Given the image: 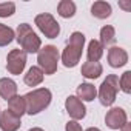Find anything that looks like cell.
<instances>
[{"mask_svg":"<svg viewBox=\"0 0 131 131\" xmlns=\"http://www.w3.org/2000/svg\"><path fill=\"white\" fill-rule=\"evenodd\" d=\"M102 73H103V67L99 62H85L82 65V76L85 79H90V80L99 79Z\"/></svg>","mask_w":131,"mask_h":131,"instance_id":"5bb4252c","label":"cell"},{"mask_svg":"<svg viewBox=\"0 0 131 131\" xmlns=\"http://www.w3.org/2000/svg\"><path fill=\"white\" fill-rule=\"evenodd\" d=\"M108 63L111 68H122L128 63V52L120 46H111L108 49Z\"/></svg>","mask_w":131,"mask_h":131,"instance_id":"30bf717a","label":"cell"},{"mask_svg":"<svg viewBox=\"0 0 131 131\" xmlns=\"http://www.w3.org/2000/svg\"><path fill=\"white\" fill-rule=\"evenodd\" d=\"M28 131H45V129H42V128H39V126H34V128H31V129H28Z\"/></svg>","mask_w":131,"mask_h":131,"instance_id":"4316f807","label":"cell"},{"mask_svg":"<svg viewBox=\"0 0 131 131\" xmlns=\"http://www.w3.org/2000/svg\"><path fill=\"white\" fill-rule=\"evenodd\" d=\"M22 126V119L14 116L9 110L0 113V129L2 131H17Z\"/></svg>","mask_w":131,"mask_h":131,"instance_id":"8fae6325","label":"cell"},{"mask_svg":"<svg viewBox=\"0 0 131 131\" xmlns=\"http://www.w3.org/2000/svg\"><path fill=\"white\" fill-rule=\"evenodd\" d=\"M0 113H2V111H0Z\"/></svg>","mask_w":131,"mask_h":131,"instance_id":"f1b7e54d","label":"cell"},{"mask_svg":"<svg viewBox=\"0 0 131 131\" xmlns=\"http://www.w3.org/2000/svg\"><path fill=\"white\" fill-rule=\"evenodd\" d=\"M113 9H111V5L108 2H103V0H97V2H94L91 5V14L96 17V19H108L111 16Z\"/></svg>","mask_w":131,"mask_h":131,"instance_id":"9a60e30c","label":"cell"},{"mask_svg":"<svg viewBox=\"0 0 131 131\" xmlns=\"http://www.w3.org/2000/svg\"><path fill=\"white\" fill-rule=\"evenodd\" d=\"M14 96H17V83L9 77H2L0 79V97L8 102Z\"/></svg>","mask_w":131,"mask_h":131,"instance_id":"4fadbf2b","label":"cell"},{"mask_svg":"<svg viewBox=\"0 0 131 131\" xmlns=\"http://www.w3.org/2000/svg\"><path fill=\"white\" fill-rule=\"evenodd\" d=\"M117 93H119V77L116 74H108L97 91L100 103L103 106H111L116 102Z\"/></svg>","mask_w":131,"mask_h":131,"instance_id":"5b68a950","label":"cell"},{"mask_svg":"<svg viewBox=\"0 0 131 131\" xmlns=\"http://www.w3.org/2000/svg\"><path fill=\"white\" fill-rule=\"evenodd\" d=\"M8 110L14 114V116H17V117H20L22 119V116L23 114H26V106H25V99H23V96H14L13 99H9L8 100Z\"/></svg>","mask_w":131,"mask_h":131,"instance_id":"e0dca14e","label":"cell"},{"mask_svg":"<svg viewBox=\"0 0 131 131\" xmlns=\"http://www.w3.org/2000/svg\"><path fill=\"white\" fill-rule=\"evenodd\" d=\"M34 23L37 25V28L40 29V32L45 34V37H48V39H56L60 34V25L54 19V16L49 14V13L37 14L36 19H34Z\"/></svg>","mask_w":131,"mask_h":131,"instance_id":"8992f818","label":"cell"},{"mask_svg":"<svg viewBox=\"0 0 131 131\" xmlns=\"http://www.w3.org/2000/svg\"><path fill=\"white\" fill-rule=\"evenodd\" d=\"M76 3L73 0H60L57 5V14L63 19H71L76 14Z\"/></svg>","mask_w":131,"mask_h":131,"instance_id":"d6986e66","label":"cell"},{"mask_svg":"<svg viewBox=\"0 0 131 131\" xmlns=\"http://www.w3.org/2000/svg\"><path fill=\"white\" fill-rule=\"evenodd\" d=\"M25 99V106H26V114L36 116L46 110L52 100V93L48 88H36L23 96Z\"/></svg>","mask_w":131,"mask_h":131,"instance_id":"7a4b0ae2","label":"cell"},{"mask_svg":"<svg viewBox=\"0 0 131 131\" xmlns=\"http://www.w3.org/2000/svg\"><path fill=\"white\" fill-rule=\"evenodd\" d=\"M16 40L20 45L22 51H25L26 54H36L39 52V49L42 48V40L40 37L32 31L31 25L28 23H20L17 26L16 31Z\"/></svg>","mask_w":131,"mask_h":131,"instance_id":"3957f363","label":"cell"},{"mask_svg":"<svg viewBox=\"0 0 131 131\" xmlns=\"http://www.w3.org/2000/svg\"><path fill=\"white\" fill-rule=\"evenodd\" d=\"M100 43H102V46L105 48V46H108V45H113L114 42H116V29H114V26H111V25H105V26H102L100 28Z\"/></svg>","mask_w":131,"mask_h":131,"instance_id":"ffe728a7","label":"cell"},{"mask_svg":"<svg viewBox=\"0 0 131 131\" xmlns=\"http://www.w3.org/2000/svg\"><path fill=\"white\" fill-rule=\"evenodd\" d=\"M85 131H100L99 128H96V126H90V128H86Z\"/></svg>","mask_w":131,"mask_h":131,"instance_id":"484cf974","label":"cell"},{"mask_svg":"<svg viewBox=\"0 0 131 131\" xmlns=\"http://www.w3.org/2000/svg\"><path fill=\"white\" fill-rule=\"evenodd\" d=\"M85 46V36L80 31H74L70 36V42L65 46L62 56H60V62L63 63L65 68H74L79 65L80 57H82V51Z\"/></svg>","mask_w":131,"mask_h":131,"instance_id":"6da1fadb","label":"cell"},{"mask_svg":"<svg viewBox=\"0 0 131 131\" xmlns=\"http://www.w3.org/2000/svg\"><path fill=\"white\" fill-rule=\"evenodd\" d=\"M65 110L70 114L71 120H82L86 116V108L82 100H79L76 96H68L65 100Z\"/></svg>","mask_w":131,"mask_h":131,"instance_id":"9c48e42d","label":"cell"},{"mask_svg":"<svg viewBox=\"0 0 131 131\" xmlns=\"http://www.w3.org/2000/svg\"><path fill=\"white\" fill-rule=\"evenodd\" d=\"M16 39V31L11 26L0 23V46H8Z\"/></svg>","mask_w":131,"mask_h":131,"instance_id":"44dd1931","label":"cell"},{"mask_svg":"<svg viewBox=\"0 0 131 131\" xmlns=\"http://www.w3.org/2000/svg\"><path fill=\"white\" fill-rule=\"evenodd\" d=\"M65 131H83V129L77 120H68L67 125H65Z\"/></svg>","mask_w":131,"mask_h":131,"instance_id":"cb8c5ba5","label":"cell"},{"mask_svg":"<svg viewBox=\"0 0 131 131\" xmlns=\"http://www.w3.org/2000/svg\"><path fill=\"white\" fill-rule=\"evenodd\" d=\"M119 90H122L125 94L131 93V71H125L122 77L119 79Z\"/></svg>","mask_w":131,"mask_h":131,"instance_id":"7402d4cb","label":"cell"},{"mask_svg":"<svg viewBox=\"0 0 131 131\" xmlns=\"http://www.w3.org/2000/svg\"><path fill=\"white\" fill-rule=\"evenodd\" d=\"M97 96V90L93 83H88V82H83L77 86L76 90V97L82 102H93Z\"/></svg>","mask_w":131,"mask_h":131,"instance_id":"7c38bea8","label":"cell"},{"mask_svg":"<svg viewBox=\"0 0 131 131\" xmlns=\"http://www.w3.org/2000/svg\"><path fill=\"white\" fill-rule=\"evenodd\" d=\"M26 67V52L20 48L11 49L6 56V70L13 76H20Z\"/></svg>","mask_w":131,"mask_h":131,"instance_id":"52a82bcc","label":"cell"},{"mask_svg":"<svg viewBox=\"0 0 131 131\" xmlns=\"http://www.w3.org/2000/svg\"><path fill=\"white\" fill-rule=\"evenodd\" d=\"M120 6H122V8H125V9H128V8H129V5H128V3H120Z\"/></svg>","mask_w":131,"mask_h":131,"instance_id":"83f0119b","label":"cell"},{"mask_svg":"<svg viewBox=\"0 0 131 131\" xmlns=\"http://www.w3.org/2000/svg\"><path fill=\"white\" fill-rule=\"evenodd\" d=\"M103 46L99 40H91L88 43V49H86V57H88V62H99L103 56Z\"/></svg>","mask_w":131,"mask_h":131,"instance_id":"ac0fdd59","label":"cell"},{"mask_svg":"<svg viewBox=\"0 0 131 131\" xmlns=\"http://www.w3.org/2000/svg\"><path fill=\"white\" fill-rule=\"evenodd\" d=\"M126 122H128L126 111L120 106H114L105 114V125L110 129H120Z\"/></svg>","mask_w":131,"mask_h":131,"instance_id":"ba28073f","label":"cell"},{"mask_svg":"<svg viewBox=\"0 0 131 131\" xmlns=\"http://www.w3.org/2000/svg\"><path fill=\"white\" fill-rule=\"evenodd\" d=\"M120 129H122V131H131V123H128V122H126Z\"/></svg>","mask_w":131,"mask_h":131,"instance_id":"d4e9b609","label":"cell"},{"mask_svg":"<svg viewBox=\"0 0 131 131\" xmlns=\"http://www.w3.org/2000/svg\"><path fill=\"white\" fill-rule=\"evenodd\" d=\"M14 13H16V3L13 2L0 3V17H11Z\"/></svg>","mask_w":131,"mask_h":131,"instance_id":"603a6c76","label":"cell"},{"mask_svg":"<svg viewBox=\"0 0 131 131\" xmlns=\"http://www.w3.org/2000/svg\"><path fill=\"white\" fill-rule=\"evenodd\" d=\"M43 77H45V74H43V71L39 67H31L28 70V73L25 74L23 82L28 86H37V85H40L43 82Z\"/></svg>","mask_w":131,"mask_h":131,"instance_id":"2e32d148","label":"cell"},{"mask_svg":"<svg viewBox=\"0 0 131 131\" xmlns=\"http://www.w3.org/2000/svg\"><path fill=\"white\" fill-rule=\"evenodd\" d=\"M60 62V54L57 51V46L54 45H45L37 52V63L39 68L43 71L45 76H52L57 71Z\"/></svg>","mask_w":131,"mask_h":131,"instance_id":"277c9868","label":"cell"}]
</instances>
